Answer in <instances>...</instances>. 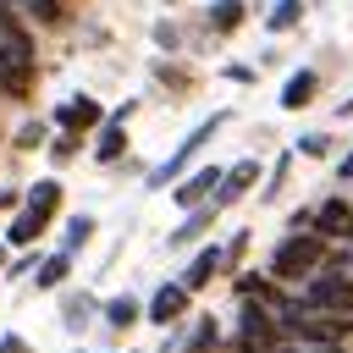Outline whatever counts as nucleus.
I'll use <instances>...</instances> for the list:
<instances>
[{
    "label": "nucleus",
    "mask_w": 353,
    "mask_h": 353,
    "mask_svg": "<svg viewBox=\"0 0 353 353\" xmlns=\"http://www.w3.org/2000/svg\"><path fill=\"white\" fill-rule=\"evenodd\" d=\"M0 88H6L11 99H22V94L33 88V39H28V28L6 11V0H0Z\"/></svg>",
    "instance_id": "nucleus-1"
},
{
    "label": "nucleus",
    "mask_w": 353,
    "mask_h": 353,
    "mask_svg": "<svg viewBox=\"0 0 353 353\" xmlns=\"http://www.w3.org/2000/svg\"><path fill=\"white\" fill-rule=\"evenodd\" d=\"M320 259H325L320 232H292V237L270 254V276H276V281H298V276H314Z\"/></svg>",
    "instance_id": "nucleus-2"
},
{
    "label": "nucleus",
    "mask_w": 353,
    "mask_h": 353,
    "mask_svg": "<svg viewBox=\"0 0 353 353\" xmlns=\"http://www.w3.org/2000/svg\"><path fill=\"white\" fill-rule=\"evenodd\" d=\"M55 204H61V182H33V193H28V204H22V215L11 221V243L17 248H28L44 226H50V215H55Z\"/></svg>",
    "instance_id": "nucleus-3"
},
{
    "label": "nucleus",
    "mask_w": 353,
    "mask_h": 353,
    "mask_svg": "<svg viewBox=\"0 0 353 353\" xmlns=\"http://www.w3.org/2000/svg\"><path fill=\"white\" fill-rule=\"evenodd\" d=\"M309 303L314 309H331V314H353V281L347 276H336V270H325V276H309Z\"/></svg>",
    "instance_id": "nucleus-4"
},
{
    "label": "nucleus",
    "mask_w": 353,
    "mask_h": 353,
    "mask_svg": "<svg viewBox=\"0 0 353 353\" xmlns=\"http://www.w3.org/2000/svg\"><path fill=\"white\" fill-rule=\"evenodd\" d=\"M215 127H221V116L199 121V127H193V132H188V138L176 143V154H171L165 165H154V176H149V182H154V188H165V182H171V176H176V171H182V165H188V160H193V154H199V149L210 143V132H215Z\"/></svg>",
    "instance_id": "nucleus-5"
},
{
    "label": "nucleus",
    "mask_w": 353,
    "mask_h": 353,
    "mask_svg": "<svg viewBox=\"0 0 353 353\" xmlns=\"http://www.w3.org/2000/svg\"><path fill=\"white\" fill-rule=\"evenodd\" d=\"M287 331H292V336H303V342H336V336H347V331H353V320H303V314H292V309H287Z\"/></svg>",
    "instance_id": "nucleus-6"
},
{
    "label": "nucleus",
    "mask_w": 353,
    "mask_h": 353,
    "mask_svg": "<svg viewBox=\"0 0 353 353\" xmlns=\"http://www.w3.org/2000/svg\"><path fill=\"white\" fill-rule=\"evenodd\" d=\"M221 182H226V176H221L215 165H204V171H193V176L176 188V204H182V210H204V204H210V188H221Z\"/></svg>",
    "instance_id": "nucleus-7"
},
{
    "label": "nucleus",
    "mask_w": 353,
    "mask_h": 353,
    "mask_svg": "<svg viewBox=\"0 0 353 353\" xmlns=\"http://www.w3.org/2000/svg\"><path fill=\"white\" fill-rule=\"evenodd\" d=\"M182 309H188V287H182V281H171V287H160V292L149 298V320H154V325L182 320Z\"/></svg>",
    "instance_id": "nucleus-8"
},
{
    "label": "nucleus",
    "mask_w": 353,
    "mask_h": 353,
    "mask_svg": "<svg viewBox=\"0 0 353 353\" xmlns=\"http://www.w3.org/2000/svg\"><path fill=\"white\" fill-rule=\"evenodd\" d=\"M276 336H281L276 314H265L259 303H248V309H243V336H237V342H254V347H265V342H276Z\"/></svg>",
    "instance_id": "nucleus-9"
},
{
    "label": "nucleus",
    "mask_w": 353,
    "mask_h": 353,
    "mask_svg": "<svg viewBox=\"0 0 353 353\" xmlns=\"http://www.w3.org/2000/svg\"><path fill=\"white\" fill-rule=\"evenodd\" d=\"M55 121H61V127H66V132H83V127H94V121H99V105H94V99H83V94H77V99H66V105H61V110H55Z\"/></svg>",
    "instance_id": "nucleus-10"
},
{
    "label": "nucleus",
    "mask_w": 353,
    "mask_h": 353,
    "mask_svg": "<svg viewBox=\"0 0 353 353\" xmlns=\"http://www.w3.org/2000/svg\"><path fill=\"white\" fill-rule=\"evenodd\" d=\"M314 226H320V237H325V232H331V237H347V232H353V210H347L342 199H325L320 215H314Z\"/></svg>",
    "instance_id": "nucleus-11"
},
{
    "label": "nucleus",
    "mask_w": 353,
    "mask_h": 353,
    "mask_svg": "<svg viewBox=\"0 0 353 353\" xmlns=\"http://www.w3.org/2000/svg\"><path fill=\"white\" fill-rule=\"evenodd\" d=\"M221 265H226V254H221V248H204V254H199V259L188 265V276H182V287H188V292H199V287H204V281H210V276H215Z\"/></svg>",
    "instance_id": "nucleus-12"
},
{
    "label": "nucleus",
    "mask_w": 353,
    "mask_h": 353,
    "mask_svg": "<svg viewBox=\"0 0 353 353\" xmlns=\"http://www.w3.org/2000/svg\"><path fill=\"white\" fill-rule=\"evenodd\" d=\"M309 99H314V72H292L287 88H281V105H287V110H303Z\"/></svg>",
    "instance_id": "nucleus-13"
},
{
    "label": "nucleus",
    "mask_w": 353,
    "mask_h": 353,
    "mask_svg": "<svg viewBox=\"0 0 353 353\" xmlns=\"http://www.w3.org/2000/svg\"><path fill=\"white\" fill-rule=\"evenodd\" d=\"M254 176H259V165H254V160H237V165L226 171V188H215V204H226V199H237V193H243V188H248Z\"/></svg>",
    "instance_id": "nucleus-14"
},
{
    "label": "nucleus",
    "mask_w": 353,
    "mask_h": 353,
    "mask_svg": "<svg viewBox=\"0 0 353 353\" xmlns=\"http://www.w3.org/2000/svg\"><path fill=\"white\" fill-rule=\"evenodd\" d=\"M121 149H127V132H121V121H110V127L99 132V143H94V154H99V160H116Z\"/></svg>",
    "instance_id": "nucleus-15"
},
{
    "label": "nucleus",
    "mask_w": 353,
    "mask_h": 353,
    "mask_svg": "<svg viewBox=\"0 0 353 353\" xmlns=\"http://www.w3.org/2000/svg\"><path fill=\"white\" fill-rule=\"evenodd\" d=\"M66 265H72V254H50V259L39 265V287H61V281H66Z\"/></svg>",
    "instance_id": "nucleus-16"
},
{
    "label": "nucleus",
    "mask_w": 353,
    "mask_h": 353,
    "mask_svg": "<svg viewBox=\"0 0 353 353\" xmlns=\"http://www.w3.org/2000/svg\"><path fill=\"white\" fill-rule=\"evenodd\" d=\"M303 17V6L298 0H276V11H270V33H281V28H292Z\"/></svg>",
    "instance_id": "nucleus-17"
},
{
    "label": "nucleus",
    "mask_w": 353,
    "mask_h": 353,
    "mask_svg": "<svg viewBox=\"0 0 353 353\" xmlns=\"http://www.w3.org/2000/svg\"><path fill=\"white\" fill-rule=\"evenodd\" d=\"M105 320H110V325H132V320H138V303H132V298H110V303H105Z\"/></svg>",
    "instance_id": "nucleus-18"
},
{
    "label": "nucleus",
    "mask_w": 353,
    "mask_h": 353,
    "mask_svg": "<svg viewBox=\"0 0 353 353\" xmlns=\"http://www.w3.org/2000/svg\"><path fill=\"white\" fill-rule=\"evenodd\" d=\"M88 232H94V221H88V215H72V226H66V254H72V248H83V243H88Z\"/></svg>",
    "instance_id": "nucleus-19"
},
{
    "label": "nucleus",
    "mask_w": 353,
    "mask_h": 353,
    "mask_svg": "<svg viewBox=\"0 0 353 353\" xmlns=\"http://www.w3.org/2000/svg\"><path fill=\"white\" fill-rule=\"evenodd\" d=\"M210 347H215V320H199V331H193L188 353H210Z\"/></svg>",
    "instance_id": "nucleus-20"
},
{
    "label": "nucleus",
    "mask_w": 353,
    "mask_h": 353,
    "mask_svg": "<svg viewBox=\"0 0 353 353\" xmlns=\"http://www.w3.org/2000/svg\"><path fill=\"white\" fill-rule=\"evenodd\" d=\"M298 149H303V154H314V160H325L331 138H325V132H303V138H298Z\"/></svg>",
    "instance_id": "nucleus-21"
},
{
    "label": "nucleus",
    "mask_w": 353,
    "mask_h": 353,
    "mask_svg": "<svg viewBox=\"0 0 353 353\" xmlns=\"http://www.w3.org/2000/svg\"><path fill=\"white\" fill-rule=\"evenodd\" d=\"M237 17H243V11H237V6H226V0H221V6H215V28H237Z\"/></svg>",
    "instance_id": "nucleus-22"
},
{
    "label": "nucleus",
    "mask_w": 353,
    "mask_h": 353,
    "mask_svg": "<svg viewBox=\"0 0 353 353\" xmlns=\"http://www.w3.org/2000/svg\"><path fill=\"white\" fill-rule=\"evenodd\" d=\"M0 353H28V342L22 336H0Z\"/></svg>",
    "instance_id": "nucleus-23"
},
{
    "label": "nucleus",
    "mask_w": 353,
    "mask_h": 353,
    "mask_svg": "<svg viewBox=\"0 0 353 353\" xmlns=\"http://www.w3.org/2000/svg\"><path fill=\"white\" fill-rule=\"evenodd\" d=\"M342 176H353V154H347V160H342Z\"/></svg>",
    "instance_id": "nucleus-24"
},
{
    "label": "nucleus",
    "mask_w": 353,
    "mask_h": 353,
    "mask_svg": "<svg viewBox=\"0 0 353 353\" xmlns=\"http://www.w3.org/2000/svg\"><path fill=\"white\" fill-rule=\"evenodd\" d=\"M347 237H353V232H347Z\"/></svg>",
    "instance_id": "nucleus-25"
}]
</instances>
